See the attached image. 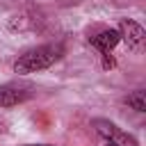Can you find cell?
Instances as JSON below:
<instances>
[{
    "label": "cell",
    "mask_w": 146,
    "mask_h": 146,
    "mask_svg": "<svg viewBox=\"0 0 146 146\" xmlns=\"http://www.w3.org/2000/svg\"><path fill=\"white\" fill-rule=\"evenodd\" d=\"M107 146H110V144H107Z\"/></svg>",
    "instance_id": "cell-8"
},
{
    "label": "cell",
    "mask_w": 146,
    "mask_h": 146,
    "mask_svg": "<svg viewBox=\"0 0 146 146\" xmlns=\"http://www.w3.org/2000/svg\"><path fill=\"white\" fill-rule=\"evenodd\" d=\"M25 146H52V144H25Z\"/></svg>",
    "instance_id": "cell-7"
},
{
    "label": "cell",
    "mask_w": 146,
    "mask_h": 146,
    "mask_svg": "<svg viewBox=\"0 0 146 146\" xmlns=\"http://www.w3.org/2000/svg\"><path fill=\"white\" fill-rule=\"evenodd\" d=\"M89 41H91V46L98 48V52H100L103 57H107V55L112 52V48L121 41V34H119V30H100L98 34L89 36Z\"/></svg>",
    "instance_id": "cell-5"
},
{
    "label": "cell",
    "mask_w": 146,
    "mask_h": 146,
    "mask_svg": "<svg viewBox=\"0 0 146 146\" xmlns=\"http://www.w3.org/2000/svg\"><path fill=\"white\" fill-rule=\"evenodd\" d=\"M94 128H96V132L103 139H107L110 146H139V141L132 135H128L125 130H121L116 123H112L107 119H96L94 121Z\"/></svg>",
    "instance_id": "cell-2"
},
{
    "label": "cell",
    "mask_w": 146,
    "mask_h": 146,
    "mask_svg": "<svg viewBox=\"0 0 146 146\" xmlns=\"http://www.w3.org/2000/svg\"><path fill=\"white\" fill-rule=\"evenodd\" d=\"M125 100H128V105H130L132 110H137V112H146V91H144V89L132 91Z\"/></svg>",
    "instance_id": "cell-6"
},
{
    "label": "cell",
    "mask_w": 146,
    "mask_h": 146,
    "mask_svg": "<svg viewBox=\"0 0 146 146\" xmlns=\"http://www.w3.org/2000/svg\"><path fill=\"white\" fill-rule=\"evenodd\" d=\"M119 34H121V39L130 46V48H141V43H144V27L137 23V21H132V18H123L121 23H119Z\"/></svg>",
    "instance_id": "cell-4"
},
{
    "label": "cell",
    "mask_w": 146,
    "mask_h": 146,
    "mask_svg": "<svg viewBox=\"0 0 146 146\" xmlns=\"http://www.w3.org/2000/svg\"><path fill=\"white\" fill-rule=\"evenodd\" d=\"M32 84L25 82H7L0 84V107H14L18 103H25L27 98H32Z\"/></svg>",
    "instance_id": "cell-3"
},
{
    "label": "cell",
    "mask_w": 146,
    "mask_h": 146,
    "mask_svg": "<svg viewBox=\"0 0 146 146\" xmlns=\"http://www.w3.org/2000/svg\"><path fill=\"white\" fill-rule=\"evenodd\" d=\"M62 57H64V46L62 43H43V46H36V48L25 50L14 62V73H18V75L36 73V71L50 68Z\"/></svg>",
    "instance_id": "cell-1"
}]
</instances>
